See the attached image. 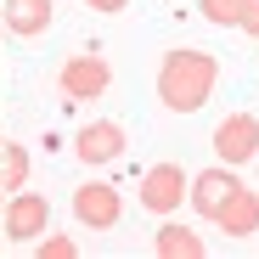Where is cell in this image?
<instances>
[{
  "label": "cell",
  "instance_id": "cell-11",
  "mask_svg": "<svg viewBox=\"0 0 259 259\" xmlns=\"http://www.w3.org/2000/svg\"><path fill=\"white\" fill-rule=\"evenodd\" d=\"M152 253L158 259H203L208 248H203V237L197 231H186V226H158V237H152Z\"/></svg>",
  "mask_w": 259,
  "mask_h": 259
},
{
  "label": "cell",
  "instance_id": "cell-8",
  "mask_svg": "<svg viewBox=\"0 0 259 259\" xmlns=\"http://www.w3.org/2000/svg\"><path fill=\"white\" fill-rule=\"evenodd\" d=\"M214 226H220L226 237H259V192L253 186H231V197L214 208Z\"/></svg>",
  "mask_w": 259,
  "mask_h": 259
},
{
  "label": "cell",
  "instance_id": "cell-1",
  "mask_svg": "<svg viewBox=\"0 0 259 259\" xmlns=\"http://www.w3.org/2000/svg\"><path fill=\"white\" fill-rule=\"evenodd\" d=\"M214 84H220V57L203 51V46H175L163 51L158 73H152V91L169 113H203Z\"/></svg>",
  "mask_w": 259,
  "mask_h": 259
},
{
  "label": "cell",
  "instance_id": "cell-4",
  "mask_svg": "<svg viewBox=\"0 0 259 259\" xmlns=\"http://www.w3.org/2000/svg\"><path fill=\"white\" fill-rule=\"evenodd\" d=\"M73 220H79L84 231H113V226L124 220V197H118V186H107V181H84V186H73Z\"/></svg>",
  "mask_w": 259,
  "mask_h": 259
},
{
  "label": "cell",
  "instance_id": "cell-6",
  "mask_svg": "<svg viewBox=\"0 0 259 259\" xmlns=\"http://www.w3.org/2000/svg\"><path fill=\"white\" fill-rule=\"evenodd\" d=\"M0 226H6L12 242H34L39 231L51 226V197H46V192H28V186L12 192V197H6V214H0Z\"/></svg>",
  "mask_w": 259,
  "mask_h": 259
},
{
  "label": "cell",
  "instance_id": "cell-2",
  "mask_svg": "<svg viewBox=\"0 0 259 259\" xmlns=\"http://www.w3.org/2000/svg\"><path fill=\"white\" fill-rule=\"evenodd\" d=\"M107 84H113V68H107V57H102L96 46H91V51H73V57L57 68V91H62L68 107L107 96Z\"/></svg>",
  "mask_w": 259,
  "mask_h": 259
},
{
  "label": "cell",
  "instance_id": "cell-15",
  "mask_svg": "<svg viewBox=\"0 0 259 259\" xmlns=\"http://www.w3.org/2000/svg\"><path fill=\"white\" fill-rule=\"evenodd\" d=\"M248 39H259V0H248V6H242V23H237Z\"/></svg>",
  "mask_w": 259,
  "mask_h": 259
},
{
  "label": "cell",
  "instance_id": "cell-3",
  "mask_svg": "<svg viewBox=\"0 0 259 259\" xmlns=\"http://www.w3.org/2000/svg\"><path fill=\"white\" fill-rule=\"evenodd\" d=\"M186 169L175 163V158H163V163H152L147 169V175H141V186H136V203L147 208V214H158V220H163V214H175L181 208V197H186Z\"/></svg>",
  "mask_w": 259,
  "mask_h": 259
},
{
  "label": "cell",
  "instance_id": "cell-17",
  "mask_svg": "<svg viewBox=\"0 0 259 259\" xmlns=\"http://www.w3.org/2000/svg\"><path fill=\"white\" fill-rule=\"evenodd\" d=\"M0 214H6V192H0Z\"/></svg>",
  "mask_w": 259,
  "mask_h": 259
},
{
  "label": "cell",
  "instance_id": "cell-10",
  "mask_svg": "<svg viewBox=\"0 0 259 259\" xmlns=\"http://www.w3.org/2000/svg\"><path fill=\"white\" fill-rule=\"evenodd\" d=\"M231 186H237V169L231 163H214V169H203V175L186 181V203L203 214V220H214V208L231 197Z\"/></svg>",
  "mask_w": 259,
  "mask_h": 259
},
{
  "label": "cell",
  "instance_id": "cell-9",
  "mask_svg": "<svg viewBox=\"0 0 259 259\" xmlns=\"http://www.w3.org/2000/svg\"><path fill=\"white\" fill-rule=\"evenodd\" d=\"M51 17H57L51 0H0V28L12 39H39L51 28Z\"/></svg>",
  "mask_w": 259,
  "mask_h": 259
},
{
  "label": "cell",
  "instance_id": "cell-12",
  "mask_svg": "<svg viewBox=\"0 0 259 259\" xmlns=\"http://www.w3.org/2000/svg\"><path fill=\"white\" fill-rule=\"evenodd\" d=\"M28 169H34V152L23 141H0V192H23L28 186Z\"/></svg>",
  "mask_w": 259,
  "mask_h": 259
},
{
  "label": "cell",
  "instance_id": "cell-18",
  "mask_svg": "<svg viewBox=\"0 0 259 259\" xmlns=\"http://www.w3.org/2000/svg\"><path fill=\"white\" fill-rule=\"evenodd\" d=\"M0 237H6V231H0Z\"/></svg>",
  "mask_w": 259,
  "mask_h": 259
},
{
  "label": "cell",
  "instance_id": "cell-7",
  "mask_svg": "<svg viewBox=\"0 0 259 259\" xmlns=\"http://www.w3.org/2000/svg\"><path fill=\"white\" fill-rule=\"evenodd\" d=\"M73 158H79L84 169H102V163L124 158V124H113V118H91V124L73 136Z\"/></svg>",
  "mask_w": 259,
  "mask_h": 259
},
{
  "label": "cell",
  "instance_id": "cell-13",
  "mask_svg": "<svg viewBox=\"0 0 259 259\" xmlns=\"http://www.w3.org/2000/svg\"><path fill=\"white\" fill-rule=\"evenodd\" d=\"M242 6H248V0H197L203 23H214V28H237L242 23Z\"/></svg>",
  "mask_w": 259,
  "mask_h": 259
},
{
  "label": "cell",
  "instance_id": "cell-16",
  "mask_svg": "<svg viewBox=\"0 0 259 259\" xmlns=\"http://www.w3.org/2000/svg\"><path fill=\"white\" fill-rule=\"evenodd\" d=\"M84 6L102 12V17H113V12H124V6H130V0H84Z\"/></svg>",
  "mask_w": 259,
  "mask_h": 259
},
{
  "label": "cell",
  "instance_id": "cell-14",
  "mask_svg": "<svg viewBox=\"0 0 259 259\" xmlns=\"http://www.w3.org/2000/svg\"><path fill=\"white\" fill-rule=\"evenodd\" d=\"M34 253H39V259H79V242L46 226V231H39V237H34Z\"/></svg>",
  "mask_w": 259,
  "mask_h": 259
},
{
  "label": "cell",
  "instance_id": "cell-5",
  "mask_svg": "<svg viewBox=\"0 0 259 259\" xmlns=\"http://www.w3.org/2000/svg\"><path fill=\"white\" fill-rule=\"evenodd\" d=\"M208 147H214V158L220 163H248L253 152H259V118L253 113H226L220 124H214V136H208Z\"/></svg>",
  "mask_w": 259,
  "mask_h": 259
}]
</instances>
